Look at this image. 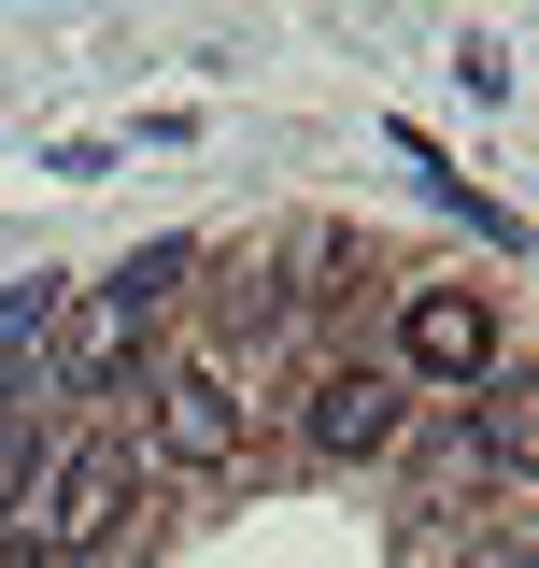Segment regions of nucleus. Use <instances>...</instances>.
Segmentation results:
<instances>
[{
    "instance_id": "1",
    "label": "nucleus",
    "mask_w": 539,
    "mask_h": 568,
    "mask_svg": "<svg viewBox=\"0 0 539 568\" xmlns=\"http://www.w3.org/2000/svg\"><path fill=\"white\" fill-rule=\"evenodd\" d=\"M129 484H142V455H129V440H58V455L29 469V511H43V540H29V555H43V568L100 555V540L129 526Z\"/></svg>"
},
{
    "instance_id": "2",
    "label": "nucleus",
    "mask_w": 539,
    "mask_h": 568,
    "mask_svg": "<svg viewBox=\"0 0 539 568\" xmlns=\"http://www.w3.org/2000/svg\"><path fill=\"white\" fill-rule=\"evenodd\" d=\"M242 455V384L213 369V355H185V369H156V469H227Z\"/></svg>"
},
{
    "instance_id": "3",
    "label": "nucleus",
    "mask_w": 539,
    "mask_h": 568,
    "mask_svg": "<svg viewBox=\"0 0 539 568\" xmlns=\"http://www.w3.org/2000/svg\"><path fill=\"white\" fill-rule=\"evenodd\" d=\"M398 369L411 384H482L497 369V313H482L469 284H411L398 298Z\"/></svg>"
},
{
    "instance_id": "4",
    "label": "nucleus",
    "mask_w": 539,
    "mask_h": 568,
    "mask_svg": "<svg viewBox=\"0 0 539 568\" xmlns=\"http://www.w3.org/2000/svg\"><path fill=\"white\" fill-rule=\"evenodd\" d=\"M398 369H327V384H313V413H298V440H313V455H327V469H355V455H384V440H398Z\"/></svg>"
},
{
    "instance_id": "5",
    "label": "nucleus",
    "mask_w": 539,
    "mask_h": 568,
    "mask_svg": "<svg viewBox=\"0 0 539 568\" xmlns=\"http://www.w3.org/2000/svg\"><path fill=\"white\" fill-rule=\"evenodd\" d=\"M129 355H142V298H129V284H100V298L58 327V384H71V398H100Z\"/></svg>"
},
{
    "instance_id": "6",
    "label": "nucleus",
    "mask_w": 539,
    "mask_h": 568,
    "mask_svg": "<svg viewBox=\"0 0 539 568\" xmlns=\"http://www.w3.org/2000/svg\"><path fill=\"white\" fill-rule=\"evenodd\" d=\"M29 469H43V426L0 398V540H14V497H29Z\"/></svg>"
},
{
    "instance_id": "7",
    "label": "nucleus",
    "mask_w": 539,
    "mask_h": 568,
    "mask_svg": "<svg viewBox=\"0 0 539 568\" xmlns=\"http://www.w3.org/2000/svg\"><path fill=\"white\" fill-rule=\"evenodd\" d=\"M0 568H43V555H29V540H0Z\"/></svg>"
},
{
    "instance_id": "8",
    "label": "nucleus",
    "mask_w": 539,
    "mask_h": 568,
    "mask_svg": "<svg viewBox=\"0 0 539 568\" xmlns=\"http://www.w3.org/2000/svg\"><path fill=\"white\" fill-rule=\"evenodd\" d=\"M469 568H511V555H469Z\"/></svg>"
}]
</instances>
